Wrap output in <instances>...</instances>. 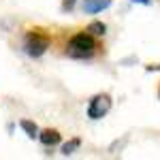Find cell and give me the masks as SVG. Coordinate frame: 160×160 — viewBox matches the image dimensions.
<instances>
[{
    "label": "cell",
    "mask_w": 160,
    "mask_h": 160,
    "mask_svg": "<svg viewBox=\"0 0 160 160\" xmlns=\"http://www.w3.org/2000/svg\"><path fill=\"white\" fill-rule=\"evenodd\" d=\"M64 53L68 58H75V60H92L102 53V45H100L98 37L90 34L88 30H79V32H73L68 34L64 45H62Z\"/></svg>",
    "instance_id": "1"
},
{
    "label": "cell",
    "mask_w": 160,
    "mask_h": 160,
    "mask_svg": "<svg viewBox=\"0 0 160 160\" xmlns=\"http://www.w3.org/2000/svg\"><path fill=\"white\" fill-rule=\"evenodd\" d=\"M51 47V34L43 28H30L24 34V51L30 58H41Z\"/></svg>",
    "instance_id": "2"
},
{
    "label": "cell",
    "mask_w": 160,
    "mask_h": 160,
    "mask_svg": "<svg viewBox=\"0 0 160 160\" xmlns=\"http://www.w3.org/2000/svg\"><path fill=\"white\" fill-rule=\"evenodd\" d=\"M111 109V96L109 94H96L88 102V118L90 120H100L105 118Z\"/></svg>",
    "instance_id": "3"
},
{
    "label": "cell",
    "mask_w": 160,
    "mask_h": 160,
    "mask_svg": "<svg viewBox=\"0 0 160 160\" xmlns=\"http://www.w3.org/2000/svg\"><path fill=\"white\" fill-rule=\"evenodd\" d=\"M60 139H62V135L56 130V128H45V130L38 132V141H41L45 148H53V145H58Z\"/></svg>",
    "instance_id": "4"
},
{
    "label": "cell",
    "mask_w": 160,
    "mask_h": 160,
    "mask_svg": "<svg viewBox=\"0 0 160 160\" xmlns=\"http://www.w3.org/2000/svg\"><path fill=\"white\" fill-rule=\"evenodd\" d=\"M113 0H83V13L88 15H96V13L109 9Z\"/></svg>",
    "instance_id": "5"
},
{
    "label": "cell",
    "mask_w": 160,
    "mask_h": 160,
    "mask_svg": "<svg viewBox=\"0 0 160 160\" xmlns=\"http://www.w3.org/2000/svg\"><path fill=\"white\" fill-rule=\"evenodd\" d=\"M90 34H94V37H105V32H107V26L102 24V22H98V19H94V22H90L86 28Z\"/></svg>",
    "instance_id": "6"
},
{
    "label": "cell",
    "mask_w": 160,
    "mask_h": 160,
    "mask_svg": "<svg viewBox=\"0 0 160 160\" xmlns=\"http://www.w3.org/2000/svg\"><path fill=\"white\" fill-rule=\"evenodd\" d=\"M79 148H81V139H79V137H73L71 141H66V143L62 145V154H64V156H71V154H75Z\"/></svg>",
    "instance_id": "7"
},
{
    "label": "cell",
    "mask_w": 160,
    "mask_h": 160,
    "mask_svg": "<svg viewBox=\"0 0 160 160\" xmlns=\"http://www.w3.org/2000/svg\"><path fill=\"white\" fill-rule=\"evenodd\" d=\"M19 126H22V130H24V132L30 137V139L38 137V126H37L34 122H30V120H19Z\"/></svg>",
    "instance_id": "8"
},
{
    "label": "cell",
    "mask_w": 160,
    "mask_h": 160,
    "mask_svg": "<svg viewBox=\"0 0 160 160\" xmlns=\"http://www.w3.org/2000/svg\"><path fill=\"white\" fill-rule=\"evenodd\" d=\"M77 0H62V11H71Z\"/></svg>",
    "instance_id": "9"
},
{
    "label": "cell",
    "mask_w": 160,
    "mask_h": 160,
    "mask_svg": "<svg viewBox=\"0 0 160 160\" xmlns=\"http://www.w3.org/2000/svg\"><path fill=\"white\" fill-rule=\"evenodd\" d=\"M132 2H139V4H149L152 0H132Z\"/></svg>",
    "instance_id": "10"
},
{
    "label": "cell",
    "mask_w": 160,
    "mask_h": 160,
    "mask_svg": "<svg viewBox=\"0 0 160 160\" xmlns=\"http://www.w3.org/2000/svg\"><path fill=\"white\" fill-rule=\"evenodd\" d=\"M160 66H148V71H158Z\"/></svg>",
    "instance_id": "11"
},
{
    "label": "cell",
    "mask_w": 160,
    "mask_h": 160,
    "mask_svg": "<svg viewBox=\"0 0 160 160\" xmlns=\"http://www.w3.org/2000/svg\"><path fill=\"white\" fill-rule=\"evenodd\" d=\"M158 98H160V86H158Z\"/></svg>",
    "instance_id": "12"
}]
</instances>
